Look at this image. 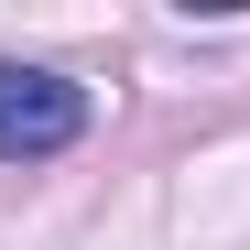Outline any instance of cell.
Masks as SVG:
<instances>
[{"instance_id":"cell-1","label":"cell","mask_w":250,"mask_h":250,"mask_svg":"<svg viewBox=\"0 0 250 250\" xmlns=\"http://www.w3.org/2000/svg\"><path fill=\"white\" fill-rule=\"evenodd\" d=\"M87 131V87L55 65H0V163H44Z\"/></svg>"}]
</instances>
